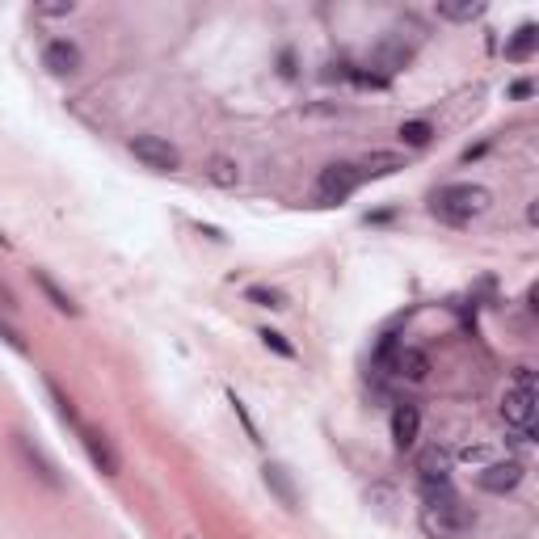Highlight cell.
I'll return each instance as SVG.
<instances>
[{
    "label": "cell",
    "mask_w": 539,
    "mask_h": 539,
    "mask_svg": "<svg viewBox=\"0 0 539 539\" xmlns=\"http://www.w3.org/2000/svg\"><path fill=\"white\" fill-rule=\"evenodd\" d=\"M489 203H493V194L485 186L451 182V186H443L430 198V215L438 219V224H447V228H468L476 215L489 211Z\"/></svg>",
    "instance_id": "obj_1"
},
{
    "label": "cell",
    "mask_w": 539,
    "mask_h": 539,
    "mask_svg": "<svg viewBox=\"0 0 539 539\" xmlns=\"http://www.w3.org/2000/svg\"><path fill=\"white\" fill-rule=\"evenodd\" d=\"M426 497V506H422V527L434 535V539H459L472 523H476V514L459 502L455 489H430L422 493Z\"/></svg>",
    "instance_id": "obj_2"
},
{
    "label": "cell",
    "mask_w": 539,
    "mask_h": 539,
    "mask_svg": "<svg viewBox=\"0 0 539 539\" xmlns=\"http://www.w3.org/2000/svg\"><path fill=\"white\" fill-rule=\"evenodd\" d=\"M502 422L531 443L535 434V371L531 367H514V379L502 392Z\"/></svg>",
    "instance_id": "obj_3"
},
{
    "label": "cell",
    "mask_w": 539,
    "mask_h": 539,
    "mask_svg": "<svg viewBox=\"0 0 539 539\" xmlns=\"http://www.w3.org/2000/svg\"><path fill=\"white\" fill-rule=\"evenodd\" d=\"M363 177H367V169L354 161L325 165L321 177H316V203H346V198L363 186Z\"/></svg>",
    "instance_id": "obj_4"
},
{
    "label": "cell",
    "mask_w": 539,
    "mask_h": 539,
    "mask_svg": "<svg viewBox=\"0 0 539 539\" xmlns=\"http://www.w3.org/2000/svg\"><path fill=\"white\" fill-rule=\"evenodd\" d=\"M127 152L144 169H152V173H177V169H182V152H177L165 135H131Z\"/></svg>",
    "instance_id": "obj_5"
},
{
    "label": "cell",
    "mask_w": 539,
    "mask_h": 539,
    "mask_svg": "<svg viewBox=\"0 0 539 539\" xmlns=\"http://www.w3.org/2000/svg\"><path fill=\"white\" fill-rule=\"evenodd\" d=\"M13 447H17V455H22V464L30 468L34 481H43L51 493H64V489H68V481H64V472H59V464H55V459H51L43 447L34 443L30 434L17 430V434H13Z\"/></svg>",
    "instance_id": "obj_6"
},
{
    "label": "cell",
    "mask_w": 539,
    "mask_h": 539,
    "mask_svg": "<svg viewBox=\"0 0 539 539\" xmlns=\"http://www.w3.org/2000/svg\"><path fill=\"white\" fill-rule=\"evenodd\" d=\"M72 430H76V438H81V447L89 451V459L97 464V472H106V476H118V472H123V455L114 451V443H110L102 430L89 426L85 417H81V422H76Z\"/></svg>",
    "instance_id": "obj_7"
},
{
    "label": "cell",
    "mask_w": 539,
    "mask_h": 539,
    "mask_svg": "<svg viewBox=\"0 0 539 539\" xmlns=\"http://www.w3.org/2000/svg\"><path fill=\"white\" fill-rule=\"evenodd\" d=\"M527 468L518 464V459H493V464H485L481 472H476V485H481L485 493H510L523 485Z\"/></svg>",
    "instance_id": "obj_8"
},
{
    "label": "cell",
    "mask_w": 539,
    "mask_h": 539,
    "mask_svg": "<svg viewBox=\"0 0 539 539\" xmlns=\"http://www.w3.org/2000/svg\"><path fill=\"white\" fill-rule=\"evenodd\" d=\"M43 68L51 76H76L81 72V47H76L72 38H51L43 47Z\"/></svg>",
    "instance_id": "obj_9"
},
{
    "label": "cell",
    "mask_w": 539,
    "mask_h": 539,
    "mask_svg": "<svg viewBox=\"0 0 539 539\" xmlns=\"http://www.w3.org/2000/svg\"><path fill=\"white\" fill-rule=\"evenodd\" d=\"M417 434H422V413H417V405L401 401L392 409V447L396 451H409L417 443Z\"/></svg>",
    "instance_id": "obj_10"
},
{
    "label": "cell",
    "mask_w": 539,
    "mask_h": 539,
    "mask_svg": "<svg viewBox=\"0 0 539 539\" xmlns=\"http://www.w3.org/2000/svg\"><path fill=\"white\" fill-rule=\"evenodd\" d=\"M262 481H266V489L278 497V506H283V510H299V489H295L291 472H287L283 464H266V468H262Z\"/></svg>",
    "instance_id": "obj_11"
},
{
    "label": "cell",
    "mask_w": 539,
    "mask_h": 539,
    "mask_svg": "<svg viewBox=\"0 0 539 539\" xmlns=\"http://www.w3.org/2000/svg\"><path fill=\"white\" fill-rule=\"evenodd\" d=\"M34 274V283H38V291H43L47 295V304L55 308V312H64V316H81V304H76V299L64 291V287H59L55 283V278L47 274V270H30Z\"/></svg>",
    "instance_id": "obj_12"
},
{
    "label": "cell",
    "mask_w": 539,
    "mask_h": 539,
    "mask_svg": "<svg viewBox=\"0 0 539 539\" xmlns=\"http://www.w3.org/2000/svg\"><path fill=\"white\" fill-rule=\"evenodd\" d=\"M396 375H405V379H413V384H422V379L430 375V358L422 354V350H413V346H401V354H396Z\"/></svg>",
    "instance_id": "obj_13"
},
{
    "label": "cell",
    "mask_w": 539,
    "mask_h": 539,
    "mask_svg": "<svg viewBox=\"0 0 539 539\" xmlns=\"http://www.w3.org/2000/svg\"><path fill=\"white\" fill-rule=\"evenodd\" d=\"M396 139H401L405 148H426L434 139V127L426 123V118H409V123H401V131H396Z\"/></svg>",
    "instance_id": "obj_14"
},
{
    "label": "cell",
    "mask_w": 539,
    "mask_h": 539,
    "mask_svg": "<svg viewBox=\"0 0 539 539\" xmlns=\"http://www.w3.org/2000/svg\"><path fill=\"white\" fill-rule=\"evenodd\" d=\"M245 299H249V304H257V308H270V312H283L287 308L283 291H274V287H249Z\"/></svg>",
    "instance_id": "obj_15"
},
{
    "label": "cell",
    "mask_w": 539,
    "mask_h": 539,
    "mask_svg": "<svg viewBox=\"0 0 539 539\" xmlns=\"http://www.w3.org/2000/svg\"><path fill=\"white\" fill-rule=\"evenodd\" d=\"M207 177H211L215 186H236V182H241V165H232V161H224V156H215Z\"/></svg>",
    "instance_id": "obj_16"
},
{
    "label": "cell",
    "mask_w": 539,
    "mask_h": 539,
    "mask_svg": "<svg viewBox=\"0 0 539 539\" xmlns=\"http://www.w3.org/2000/svg\"><path fill=\"white\" fill-rule=\"evenodd\" d=\"M0 342H5V346H9L17 358H30V342L22 337V329L5 321V316H0Z\"/></svg>",
    "instance_id": "obj_17"
},
{
    "label": "cell",
    "mask_w": 539,
    "mask_h": 539,
    "mask_svg": "<svg viewBox=\"0 0 539 539\" xmlns=\"http://www.w3.org/2000/svg\"><path fill=\"white\" fill-rule=\"evenodd\" d=\"M47 396H51V405H55V413H59V417H64V422H68V426H76V422H81V413H76V405H72V401H68V396H64V392H59V388L51 384V379H47Z\"/></svg>",
    "instance_id": "obj_18"
},
{
    "label": "cell",
    "mask_w": 539,
    "mask_h": 539,
    "mask_svg": "<svg viewBox=\"0 0 539 539\" xmlns=\"http://www.w3.org/2000/svg\"><path fill=\"white\" fill-rule=\"evenodd\" d=\"M257 337H262V342H266V350H274L278 358H287V363H291V358H299V354H295V346H291V342H287V337L278 333V329H262Z\"/></svg>",
    "instance_id": "obj_19"
},
{
    "label": "cell",
    "mask_w": 539,
    "mask_h": 539,
    "mask_svg": "<svg viewBox=\"0 0 539 539\" xmlns=\"http://www.w3.org/2000/svg\"><path fill=\"white\" fill-rule=\"evenodd\" d=\"M228 405H232V413H236V422L245 426V434H249V443H262V434H257V426H253V417H249V409H245V401L236 392H228Z\"/></svg>",
    "instance_id": "obj_20"
},
{
    "label": "cell",
    "mask_w": 539,
    "mask_h": 539,
    "mask_svg": "<svg viewBox=\"0 0 539 539\" xmlns=\"http://www.w3.org/2000/svg\"><path fill=\"white\" fill-rule=\"evenodd\" d=\"M531 47H535V26H523V30H518L514 43L506 47V55H510V59H527V55H531Z\"/></svg>",
    "instance_id": "obj_21"
},
{
    "label": "cell",
    "mask_w": 539,
    "mask_h": 539,
    "mask_svg": "<svg viewBox=\"0 0 539 539\" xmlns=\"http://www.w3.org/2000/svg\"><path fill=\"white\" fill-rule=\"evenodd\" d=\"M72 5H59V9H38V17H72Z\"/></svg>",
    "instance_id": "obj_22"
},
{
    "label": "cell",
    "mask_w": 539,
    "mask_h": 539,
    "mask_svg": "<svg viewBox=\"0 0 539 539\" xmlns=\"http://www.w3.org/2000/svg\"><path fill=\"white\" fill-rule=\"evenodd\" d=\"M0 249H9V236H5V228H0Z\"/></svg>",
    "instance_id": "obj_23"
}]
</instances>
